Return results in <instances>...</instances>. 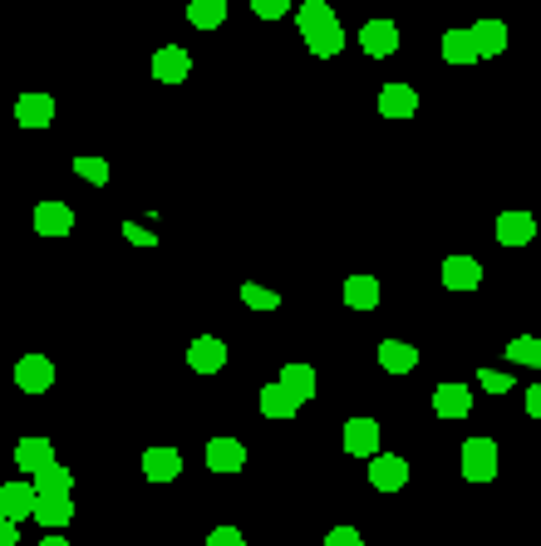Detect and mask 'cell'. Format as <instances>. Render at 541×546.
I'll use <instances>...</instances> for the list:
<instances>
[{
	"label": "cell",
	"instance_id": "cell-1",
	"mask_svg": "<svg viewBox=\"0 0 541 546\" xmlns=\"http://www.w3.org/2000/svg\"><path fill=\"white\" fill-rule=\"evenodd\" d=\"M458 468L468 483H492L497 478V443L492 438H468L458 453Z\"/></svg>",
	"mask_w": 541,
	"mask_h": 546
},
{
	"label": "cell",
	"instance_id": "cell-2",
	"mask_svg": "<svg viewBox=\"0 0 541 546\" xmlns=\"http://www.w3.org/2000/svg\"><path fill=\"white\" fill-rule=\"evenodd\" d=\"M360 50L369 55V60H389V55L399 50V25H394V20H364Z\"/></svg>",
	"mask_w": 541,
	"mask_h": 546
},
{
	"label": "cell",
	"instance_id": "cell-3",
	"mask_svg": "<svg viewBox=\"0 0 541 546\" xmlns=\"http://www.w3.org/2000/svg\"><path fill=\"white\" fill-rule=\"evenodd\" d=\"M182 473V453L173 443H153V448H143V478L148 483H173Z\"/></svg>",
	"mask_w": 541,
	"mask_h": 546
},
{
	"label": "cell",
	"instance_id": "cell-4",
	"mask_svg": "<svg viewBox=\"0 0 541 546\" xmlns=\"http://www.w3.org/2000/svg\"><path fill=\"white\" fill-rule=\"evenodd\" d=\"M404 483H409V463H404L399 453H374V458H369V487L399 492Z\"/></svg>",
	"mask_w": 541,
	"mask_h": 546
},
{
	"label": "cell",
	"instance_id": "cell-5",
	"mask_svg": "<svg viewBox=\"0 0 541 546\" xmlns=\"http://www.w3.org/2000/svg\"><path fill=\"white\" fill-rule=\"evenodd\" d=\"M537 237V217L527 212V207H507L502 217H497V242L502 246H527Z\"/></svg>",
	"mask_w": 541,
	"mask_h": 546
},
{
	"label": "cell",
	"instance_id": "cell-6",
	"mask_svg": "<svg viewBox=\"0 0 541 546\" xmlns=\"http://www.w3.org/2000/svg\"><path fill=\"white\" fill-rule=\"evenodd\" d=\"M15 123H20V128H50V123H55V99L40 94V89L20 94V99H15Z\"/></svg>",
	"mask_w": 541,
	"mask_h": 546
},
{
	"label": "cell",
	"instance_id": "cell-7",
	"mask_svg": "<svg viewBox=\"0 0 541 546\" xmlns=\"http://www.w3.org/2000/svg\"><path fill=\"white\" fill-rule=\"evenodd\" d=\"M187 364H192L197 374H222V364H227V340L197 335V340L187 345Z\"/></svg>",
	"mask_w": 541,
	"mask_h": 546
},
{
	"label": "cell",
	"instance_id": "cell-8",
	"mask_svg": "<svg viewBox=\"0 0 541 546\" xmlns=\"http://www.w3.org/2000/svg\"><path fill=\"white\" fill-rule=\"evenodd\" d=\"M433 414L438 419H468L473 414V389L468 384H438L433 389Z\"/></svg>",
	"mask_w": 541,
	"mask_h": 546
},
{
	"label": "cell",
	"instance_id": "cell-9",
	"mask_svg": "<svg viewBox=\"0 0 541 546\" xmlns=\"http://www.w3.org/2000/svg\"><path fill=\"white\" fill-rule=\"evenodd\" d=\"M15 384H20L25 394H45V389L55 384V364L45 360V355H20V364H15Z\"/></svg>",
	"mask_w": 541,
	"mask_h": 546
},
{
	"label": "cell",
	"instance_id": "cell-10",
	"mask_svg": "<svg viewBox=\"0 0 541 546\" xmlns=\"http://www.w3.org/2000/svg\"><path fill=\"white\" fill-rule=\"evenodd\" d=\"M379 114H384V119H414V114H419V89H409V84H384V89H379Z\"/></svg>",
	"mask_w": 541,
	"mask_h": 546
},
{
	"label": "cell",
	"instance_id": "cell-11",
	"mask_svg": "<svg viewBox=\"0 0 541 546\" xmlns=\"http://www.w3.org/2000/svg\"><path fill=\"white\" fill-rule=\"evenodd\" d=\"M443 286H448V291H478L482 261L478 256H448V261H443Z\"/></svg>",
	"mask_w": 541,
	"mask_h": 546
},
{
	"label": "cell",
	"instance_id": "cell-12",
	"mask_svg": "<svg viewBox=\"0 0 541 546\" xmlns=\"http://www.w3.org/2000/svg\"><path fill=\"white\" fill-rule=\"evenodd\" d=\"M192 74V55L182 50V45H163L158 55H153V79L158 84H182Z\"/></svg>",
	"mask_w": 541,
	"mask_h": 546
},
{
	"label": "cell",
	"instance_id": "cell-13",
	"mask_svg": "<svg viewBox=\"0 0 541 546\" xmlns=\"http://www.w3.org/2000/svg\"><path fill=\"white\" fill-rule=\"evenodd\" d=\"M345 453L350 458H374L379 453V419H350L345 424Z\"/></svg>",
	"mask_w": 541,
	"mask_h": 546
},
{
	"label": "cell",
	"instance_id": "cell-14",
	"mask_svg": "<svg viewBox=\"0 0 541 546\" xmlns=\"http://www.w3.org/2000/svg\"><path fill=\"white\" fill-rule=\"evenodd\" d=\"M35 502H40V487L35 483H5L0 487V512L15 517V522L35 517Z\"/></svg>",
	"mask_w": 541,
	"mask_h": 546
},
{
	"label": "cell",
	"instance_id": "cell-15",
	"mask_svg": "<svg viewBox=\"0 0 541 546\" xmlns=\"http://www.w3.org/2000/svg\"><path fill=\"white\" fill-rule=\"evenodd\" d=\"M35 232L40 237H69L74 232V207L69 202H40L35 207Z\"/></svg>",
	"mask_w": 541,
	"mask_h": 546
},
{
	"label": "cell",
	"instance_id": "cell-16",
	"mask_svg": "<svg viewBox=\"0 0 541 546\" xmlns=\"http://www.w3.org/2000/svg\"><path fill=\"white\" fill-rule=\"evenodd\" d=\"M45 463H55V443H50V438H20V443H15V468H20L25 478H35Z\"/></svg>",
	"mask_w": 541,
	"mask_h": 546
},
{
	"label": "cell",
	"instance_id": "cell-17",
	"mask_svg": "<svg viewBox=\"0 0 541 546\" xmlns=\"http://www.w3.org/2000/svg\"><path fill=\"white\" fill-rule=\"evenodd\" d=\"M207 468L212 473H241L246 468V443H237V438H212L207 443Z\"/></svg>",
	"mask_w": 541,
	"mask_h": 546
},
{
	"label": "cell",
	"instance_id": "cell-18",
	"mask_svg": "<svg viewBox=\"0 0 541 546\" xmlns=\"http://www.w3.org/2000/svg\"><path fill=\"white\" fill-rule=\"evenodd\" d=\"M35 522H40V527H69V522H74V497H69V492H40Z\"/></svg>",
	"mask_w": 541,
	"mask_h": 546
},
{
	"label": "cell",
	"instance_id": "cell-19",
	"mask_svg": "<svg viewBox=\"0 0 541 546\" xmlns=\"http://www.w3.org/2000/svg\"><path fill=\"white\" fill-rule=\"evenodd\" d=\"M305 50H310L315 60H335V55L345 50V25H340V20H330V25L310 30V35H305Z\"/></svg>",
	"mask_w": 541,
	"mask_h": 546
},
{
	"label": "cell",
	"instance_id": "cell-20",
	"mask_svg": "<svg viewBox=\"0 0 541 546\" xmlns=\"http://www.w3.org/2000/svg\"><path fill=\"white\" fill-rule=\"evenodd\" d=\"M261 414H266V419H296V414H301V399L276 379V384L261 389Z\"/></svg>",
	"mask_w": 541,
	"mask_h": 546
},
{
	"label": "cell",
	"instance_id": "cell-21",
	"mask_svg": "<svg viewBox=\"0 0 541 546\" xmlns=\"http://www.w3.org/2000/svg\"><path fill=\"white\" fill-rule=\"evenodd\" d=\"M473 40H478L482 60H497L507 50V25L497 15H482V20H473Z\"/></svg>",
	"mask_w": 541,
	"mask_h": 546
},
{
	"label": "cell",
	"instance_id": "cell-22",
	"mask_svg": "<svg viewBox=\"0 0 541 546\" xmlns=\"http://www.w3.org/2000/svg\"><path fill=\"white\" fill-rule=\"evenodd\" d=\"M443 60L448 64H478L482 50L473 40V30H443Z\"/></svg>",
	"mask_w": 541,
	"mask_h": 546
},
{
	"label": "cell",
	"instance_id": "cell-23",
	"mask_svg": "<svg viewBox=\"0 0 541 546\" xmlns=\"http://www.w3.org/2000/svg\"><path fill=\"white\" fill-rule=\"evenodd\" d=\"M379 364L389 374H409V369H419V350L409 340H379Z\"/></svg>",
	"mask_w": 541,
	"mask_h": 546
},
{
	"label": "cell",
	"instance_id": "cell-24",
	"mask_svg": "<svg viewBox=\"0 0 541 546\" xmlns=\"http://www.w3.org/2000/svg\"><path fill=\"white\" fill-rule=\"evenodd\" d=\"M281 384L301 399V404H310L315 399V389H320V379H315V364H281Z\"/></svg>",
	"mask_w": 541,
	"mask_h": 546
},
{
	"label": "cell",
	"instance_id": "cell-25",
	"mask_svg": "<svg viewBox=\"0 0 541 546\" xmlns=\"http://www.w3.org/2000/svg\"><path fill=\"white\" fill-rule=\"evenodd\" d=\"M340 296H345L350 310H374V305H379V281H374V276H350V281L340 286Z\"/></svg>",
	"mask_w": 541,
	"mask_h": 546
},
{
	"label": "cell",
	"instance_id": "cell-26",
	"mask_svg": "<svg viewBox=\"0 0 541 546\" xmlns=\"http://www.w3.org/2000/svg\"><path fill=\"white\" fill-rule=\"evenodd\" d=\"M187 20H192L197 30H222L227 0H192V5H187Z\"/></svg>",
	"mask_w": 541,
	"mask_h": 546
},
{
	"label": "cell",
	"instance_id": "cell-27",
	"mask_svg": "<svg viewBox=\"0 0 541 546\" xmlns=\"http://www.w3.org/2000/svg\"><path fill=\"white\" fill-rule=\"evenodd\" d=\"M330 20H340L325 0H301V10H296V25H301V35H310V30H320V25H330Z\"/></svg>",
	"mask_w": 541,
	"mask_h": 546
},
{
	"label": "cell",
	"instance_id": "cell-28",
	"mask_svg": "<svg viewBox=\"0 0 541 546\" xmlns=\"http://www.w3.org/2000/svg\"><path fill=\"white\" fill-rule=\"evenodd\" d=\"M35 487H40V492H69V487H74V473L55 458V463H45V468L35 473Z\"/></svg>",
	"mask_w": 541,
	"mask_h": 546
},
{
	"label": "cell",
	"instance_id": "cell-29",
	"mask_svg": "<svg viewBox=\"0 0 541 546\" xmlns=\"http://www.w3.org/2000/svg\"><path fill=\"white\" fill-rule=\"evenodd\" d=\"M507 360L522 364V369H537L541 364V340L537 335H517V340L507 345Z\"/></svg>",
	"mask_w": 541,
	"mask_h": 546
},
{
	"label": "cell",
	"instance_id": "cell-30",
	"mask_svg": "<svg viewBox=\"0 0 541 546\" xmlns=\"http://www.w3.org/2000/svg\"><path fill=\"white\" fill-rule=\"evenodd\" d=\"M241 301L251 305V310H281V291L276 286H261V281H246L241 286Z\"/></svg>",
	"mask_w": 541,
	"mask_h": 546
},
{
	"label": "cell",
	"instance_id": "cell-31",
	"mask_svg": "<svg viewBox=\"0 0 541 546\" xmlns=\"http://www.w3.org/2000/svg\"><path fill=\"white\" fill-rule=\"evenodd\" d=\"M69 168H74V173H79L84 182H94V187H104V182L114 178V168H109L104 158H89V153H79V158H74Z\"/></svg>",
	"mask_w": 541,
	"mask_h": 546
},
{
	"label": "cell",
	"instance_id": "cell-32",
	"mask_svg": "<svg viewBox=\"0 0 541 546\" xmlns=\"http://www.w3.org/2000/svg\"><path fill=\"white\" fill-rule=\"evenodd\" d=\"M478 384L487 394H512V374H502V369H478Z\"/></svg>",
	"mask_w": 541,
	"mask_h": 546
},
{
	"label": "cell",
	"instance_id": "cell-33",
	"mask_svg": "<svg viewBox=\"0 0 541 546\" xmlns=\"http://www.w3.org/2000/svg\"><path fill=\"white\" fill-rule=\"evenodd\" d=\"M251 10H256V20H281V15H291L296 5H291V0H251Z\"/></svg>",
	"mask_w": 541,
	"mask_h": 546
},
{
	"label": "cell",
	"instance_id": "cell-34",
	"mask_svg": "<svg viewBox=\"0 0 541 546\" xmlns=\"http://www.w3.org/2000/svg\"><path fill=\"white\" fill-rule=\"evenodd\" d=\"M364 537H360V527H330L325 532V546H360Z\"/></svg>",
	"mask_w": 541,
	"mask_h": 546
},
{
	"label": "cell",
	"instance_id": "cell-35",
	"mask_svg": "<svg viewBox=\"0 0 541 546\" xmlns=\"http://www.w3.org/2000/svg\"><path fill=\"white\" fill-rule=\"evenodd\" d=\"M246 537H241V527H212L207 532V546H241Z\"/></svg>",
	"mask_w": 541,
	"mask_h": 546
},
{
	"label": "cell",
	"instance_id": "cell-36",
	"mask_svg": "<svg viewBox=\"0 0 541 546\" xmlns=\"http://www.w3.org/2000/svg\"><path fill=\"white\" fill-rule=\"evenodd\" d=\"M15 542H20V522L0 512V546H15Z\"/></svg>",
	"mask_w": 541,
	"mask_h": 546
},
{
	"label": "cell",
	"instance_id": "cell-37",
	"mask_svg": "<svg viewBox=\"0 0 541 546\" xmlns=\"http://www.w3.org/2000/svg\"><path fill=\"white\" fill-rule=\"evenodd\" d=\"M123 237H128L133 246H158V242H153V232H143L138 222H123Z\"/></svg>",
	"mask_w": 541,
	"mask_h": 546
},
{
	"label": "cell",
	"instance_id": "cell-38",
	"mask_svg": "<svg viewBox=\"0 0 541 546\" xmlns=\"http://www.w3.org/2000/svg\"><path fill=\"white\" fill-rule=\"evenodd\" d=\"M527 414H532V419H541V384H532V389H527Z\"/></svg>",
	"mask_w": 541,
	"mask_h": 546
}]
</instances>
